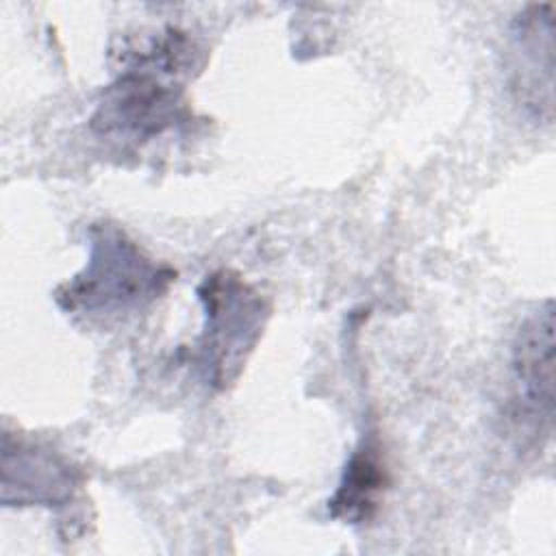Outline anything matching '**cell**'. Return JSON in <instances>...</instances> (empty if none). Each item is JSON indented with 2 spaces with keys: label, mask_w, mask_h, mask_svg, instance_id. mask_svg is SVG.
Here are the masks:
<instances>
[{
  "label": "cell",
  "mask_w": 556,
  "mask_h": 556,
  "mask_svg": "<svg viewBox=\"0 0 556 556\" xmlns=\"http://www.w3.org/2000/svg\"><path fill=\"white\" fill-rule=\"evenodd\" d=\"M176 271L156 265L124 230L100 224L89 230L85 267L54 298L67 313L111 315L143 308L167 291Z\"/></svg>",
  "instance_id": "1"
},
{
  "label": "cell",
  "mask_w": 556,
  "mask_h": 556,
  "mask_svg": "<svg viewBox=\"0 0 556 556\" xmlns=\"http://www.w3.org/2000/svg\"><path fill=\"white\" fill-rule=\"evenodd\" d=\"M198 298L204 308V328L198 341V369L206 384L226 389L237 380L250 352L258 343L269 317L265 298L232 269L208 274Z\"/></svg>",
  "instance_id": "2"
},
{
  "label": "cell",
  "mask_w": 556,
  "mask_h": 556,
  "mask_svg": "<svg viewBox=\"0 0 556 556\" xmlns=\"http://www.w3.org/2000/svg\"><path fill=\"white\" fill-rule=\"evenodd\" d=\"M185 104L178 87L141 70L119 76L106 91L93 117L102 132H122L139 139L163 132L180 122Z\"/></svg>",
  "instance_id": "3"
},
{
  "label": "cell",
  "mask_w": 556,
  "mask_h": 556,
  "mask_svg": "<svg viewBox=\"0 0 556 556\" xmlns=\"http://www.w3.org/2000/svg\"><path fill=\"white\" fill-rule=\"evenodd\" d=\"M78 471L50 450L15 441L2 443V502L7 506H59L78 486Z\"/></svg>",
  "instance_id": "4"
},
{
  "label": "cell",
  "mask_w": 556,
  "mask_h": 556,
  "mask_svg": "<svg viewBox=\"0 0 556 556\" xmlns=\"http://www.w3.org/2000/svg\"><path fill=\"white\" fill-rule=\"evenodd\" d=\"M513 369L526 406L552 421L554 410V304L547 300L519 328L513 345Z\"/></svg>",
  "instance_id": "5"
},
{
  "label": "cell",
  "mask_w": 556,
  "mask_h": 556,
  "mask_svg": "<svg viewBox=\"0 0 556 556\" xmlns=\"http://www.w3.org/2000/svg\"><path fill=\"white\" fill-rule=\"evenodd\" d=\"M552 4H532L517 15L513 26V54H515V89L526 106L534 109L539 115L545 111L547 119L552 115V87L541 80L554 74L552 54Z\"/></svg>",
  "instance_id": "6"
},
{
  "label": "cell",
  "mask_w": 556,
  "mask_h": 556,
  "mask_svg": "<svg viewBox=\"0 0 556 556\" xmlns=\"http://www.w3.org/2000/svg\"><path fill=\"white\" fill-rule=\"evenodd\" d=\"M387 482L389 478L378 439L369 434L358 443L343 467L341 480L328 500L330 517L352 526L369 521L380 506Z\"/></svg>",
  "instance_id": "7"
}]
</instances>
